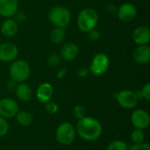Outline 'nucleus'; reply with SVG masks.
<instances>
[{
    "label": "nucleus",
    "instance_id": "nucleus-1",
    "mask_svg": "<svg viewBox=\"0 0 150 150\" xmlns=\"http://www.w3.org/2000/svg\"><path fill=\"white\" fill-rule=\"evenodd\" d=\"M76 132L83 140L94 142L101 137L103 127L98 120L86 116L81 120H78Z\"/></svg>",
    "mask_w": 150,
    "mask_h": 150
},
{
    "label": "nucleus",
    "instance_id": "nucleus-2",
    "mask_svg": "<svg viewBox=\"0 0 150 150\" xmlns=\"http://www.w3.org/2000/svg\"><path fill=\"white\" fill-rule=\"evenodd\" d=\"M98 21V14L92 8H85L80 11L77 17V26L83 33H88L94 29Z\"/></svg>",
    "mask_w": 150,
    "mask_h": 150
},
{
    "label": "nucleus",
    "instance_id": "nucleus-3",
    "mask_svg": "<svg viewBox=\"0 0 150 150\" xmlns=\"http://www.w3.org/2000/svg\"><path fill=\"white\" fill-rule=\"evenodd\" d=\"M48 18L55 27L66 29L71 20V14L68 8L62 5L53 7L48 12Z\"/></svg>",
    "mask_w": 150,
    "mask_h": 150
},
{
    "label": "nucleus",
    "instance_id": "nucleus-4",
    "mask_svg": "<svg viewBox=\"0 0 150 150\" xmlns=\"http://www.w3.org/2000/svg\"><path fill=\"white\" fill-rule=\"evenodd\" d=\"M30 66L24 60L13 61L9 69V75L11 79L17 83H24L30 76Z\"/></svg>",
    "mask_w": 150,
    "mask_h": 150
},
{
    "label": "nucleus",
    "instance_id": "nucleus-5",
    "mask_svg": "<svg viewBox=\"0 0 150 150\" xmlns=\"http://www.w3.org/2000/svg\"><path fill=\"white\" fill-rule=\"evenodd\" d=\"M76 134V132L74 126L69 122H63L57 127L55 138L60 144L68 146L75 141Z\"/></svg>",
    "mask_w": 150,
    "mask_h": 150
},
{
    "label": "nucleus",
    "instance_id": "nucleus-6",
    "mask_svg": "<svg viewBox=\"0 0 150 150\" xmlns=\"http://www.w3.org/2000/svg\"><path fill=\"white\" fill-rule=\"evenodd\" d=\"M110 66V59L106 54L98 53L96 54L90 64L89 72H91L93 76H99L104 75L109 69Z\"/></svg>",
    "mask_w": 150,
    "mask_h": 150
},
{
    "label": "nucleus",
    "instance_id": "nucleus-7",
    "mask_svg": "<svg viewBox=\"0 0 150 150\" xmlns=\"http://www.w3.org/2000/svg\"><path fill=\"white\" fill-rule=\"evenodd\" d=\"M117 101L120 107L126 110H131L136 107L139 102V95L133 91L123 90L117 94Z\"/></svg>",
    "mask_w": 150,
    "mask_h": 150
},
{
    "label": "nucleus",
    "instance_id": "nucleus-8",
    "mask_svg": "<svg viewBox=\"0 0 150 150\" xmlns=\"http://www.w3.org/2000/svg\"><path fill=\"white\" fill-rule=\"evenodd\" d=\"M18 112V103L9 98L0 99V116L4 119H11L16 116Z\"/></svg>",
    "mask_w": 150,
    "mask_h": 150
},
{
    "label": "nucleus",
    "instance_id": "nucleus-9",
    "mask_svg": "<svg viewBox=\"0 0 150 150\" xmlns=\"http://www.w3.org/2000/svg\"><path fill=\"white\" fill-rule=\"evenodd\" d=\"M117 15L120 21L128 23L133 21L137 16L136 6L131 3L122 4L117 10Z\"/></svg>",
    "mask_w": 150,
    "mask_h": 150
},
{
    "label": "nucleus",
    "instance_id": "nucleus-10",
    "mask_svg": "<svg viewBox=\"0 0 150 150\" xmlns=\"http://www.w3.org/2000/svg\"><path fill=\"white\" fill-rule=\"evenodd\" d=\"M18 54V47L11 42L0 44V62H13Z\"/></svg>",
    "mask_w": 150,
    "mask_h": 150
},
{
    "label": "nucleus",
    "instance_id": "nucleus-11",
    "mask_svg": "<svg viewBox=\"0 0 150 150\" xmlns=\"http://www.w3.org/2000/svg\"><path fill=\"white\" fill-rule=\"evenodd\" d=\"M131 121L133 126L137 129L144 130L149 127L150 124L149 114L142 109L134 111L131 115Z\"/></svg>",
    "mask_w": 150,
    "mask_h": 150
},
{
    "label": "nucleus",
    "instance_id": "nucleus-12",
    "mask_svg": "<svg viewBox=\"0 0 150 150\" xmlns=\"http://www.w3.org/2000/svg\"><path fill=\"white\" fill-rule=\"evenodd\" d=\"M133 40L138 46L148 45L150 40V30L146 25H141L135 28L132 34Z\"/></svg>",
    "mask_w": 150,
    "mask_h": 150
},
{
    "label": "nucleus",
    "instance_id": "nucleus-13",
    "mask_svg": "<svg viewBox=\"0 0 150 150\" xmlns=\"http://www.w3.org/2000/svg\"><path fill=\"white\" fill-rule=\"evenodd\" d=\"M133 58L138 64L144 65L150 61V47L148 45H140L134 48Z\"/></svg>",
    "mask_w": 150,
    "mask_h": 150
},
{
    "label": "nucleus",
    "instance_id": "nucleus-14",
    "mask_svg": "<svg viewBox=\"0 0 150 150\" xmlns=\"http://www.w3.org/2000/svg\"><path fill=\"white\" fill-rule=\"evenodd\" d=\"M18 11V0H0V15L4 18H11Z\"/></svg>",
    "mask_w": 150,
    "mask_h": 150
},
{
    "label": "nucleus",
    "instance_id": "nucleus-15",
    "mask_svg": "<svg viewBox=\"0 0 150 150\" xmlns=\"http://www.w3.org/2000/svg\"><path fill=\"white\" fill-rule=\"evenodd\" d=\"M53 94L54 88L49 83H41L36 91V98L42 104H46L47 102L50 101L53 97Z\"/></svg>",
    "mask_w": 150,
    "mask_h": 150
},
{
    "label": "nucleus",
    "instance_id": "nucleus-16",
    "mask_svg": "<svg viewBox=\"0 0 150 150\" xmlns=\"http://www.w3.org/2000/svg\"><path fill=\"white\" fill-rule=\"evenodd\" d=\"M79 54V48L74 42H67L63 45L61 50V57L65 61L75 60Z\"/></svg>",
    "mask_w": 150,
    "mask_h": 150
},
{
    "label": "nucleus",
    "instance_id": "nucleus-17",
    "mask_svg": "<svg viewBox=\"0 0 150 150\" xmlns=\"http://www.w3.org/2000/svg\"><path fill=\"white\" fill-rule=\"evenodd\" d=\"M18 30V24L11 18H7L1 25V33L9 38L16 35Z\"/></svg>",
    "mask_w": 150,
    "mask_h": 150
},
{
    "label": "nucleus",
    "instance_id": "nucleus-18",
    "mask_svg": "<svg viewBox=\"0 0 150 150\" xmlns=\"http://www.w3.org/2000/svg\"><path fill=\"white\" fill-rule=\"evenodd\" d=\"M15 93L17 98L22 102H28L33 98V90L28 84L25 83H20L17 85Z\"/></svg>",
    "mask_w": 150,
    "mask_h": 150
},
{
    "label": "nucleus",
    "instance_id": "nucleus-19",
    "mask_svg": "<svg viewBox=\"0 0 150 150\" xmlns=\"http://www.w3.org/2000/svg\"><path fill=\"white\" fill-rule=\"evenodd\" d=\"M66 33L65 29L61 27H54L49 33V38L51 41L54 44H61L65 40Z\"/></svg>",
    "mask_w": 150,
    "mask_h": 150
},
{
    "label": "nucleus",
    "instance_id": "nucleus-20",
    "mask_svg": "<svg viewBox=\"0 0 150 150\" xmlns=\"http://www.w3.org/2000/svg\"><path fill=\"white\" fill-rule=\"evenodd\" d=\"M15 117H16V120L18 121V123L20 126H23V127L31 126L32 123H33V115L30 112H25V111L18 112V113L16 114Z\"/></svg>",
    "mask_w": 150,
    "mask_h": 150
},
{
    "label": "nucleus",
    "instance_id": "nucleus-21",
    "mask_svg": "<svg viewBox=\"0 0 150 150\" xmlns=\"http://www.w3.org/2000/svg\"><path fill=\"white\" fill-rule=\"evenodd\" d=\"M131 141L133 142L134 144H141L143 143L145 141V133L142 129H137L135 128L130 135Z\"/></svg>",
    "mask_w": 150,
    "mask_h": 150
},
{
    "label": "nucleus",
    "instance_id": "nucleus-22",
    "mask_svg": "<svg viewBox=\"0 0 150 150\" xmlns=\"http://www.w3.org/2000/svg\"><path fill=\"white\" fill-rule=\"evenodd\" d=\"M106 150H128V146L125 142L122 141H113L108 146Z\"/></svg>",
    "mask_w": 150,
    "mask_h": 150
},
{
    "label": "nucleus",
    "instance_id": "nucleus-23",
    "mask_svg": "<svg viewBox=\"0 0 150 150\" xmlns=\"http://www.w3.org/2000/svg\"><path fill=\"white\" fill-rule=\"evenodd\" d=\"M73 115L76 119L77 120H81L84 117L87 116V110L83 105H76L73 109Z\"/></svg>",
    "mask_w": 150,
    "mask_h": 150
},
{
    "label": "nucleus",
    "instance_id": "nucleus-24",
    "mask_svg": "<svg viewBox=\"0 0 150 150\" xmlns=\"http://www.w3.org/2000/svg\"><path fill=\"white\" fill-rule=\"evenodd\" d=\"M62 57L59 54H52L47 58V64L50 67H57L62 63Z\"/></svg>",
    "mask_w": 150,
    "mask_h": 150
},
{
    "label": "nucleus",
    "instance_id": "nucleus-25",
    "mask_svg": "<svg viewBox=\"0 0 150 150\" xmlns=\"http://www.w3.org/2000/svg\"><path fill=\"white\" fill-rule=\"evenodd\" d=\"M9 129H10V126L6 119L0 116V137L6 135L7 133L9 132Z\"/></svg>",
    "mask_w": 150,
    "mask_h": 150
},
{
    "label": "nucleus",
    "instance_id": "nucleus-26",
    "mask_svg": "<svg viewBox=\"0 0 150 150\" xmlns=\"http://www.w3.org/2000/svg\"><path fill=\"white\" fill-rule=\"evenodd\" d=\"M45 105H46V111L50 114H55L59 111V106L57 105V104L52 102L51 100L47 102Z\"/></svg>",
    "mask_w": 150,
    "mask_h": 150
},
{
    "label": "nucleus",
    "instance_id": "nucleus-27",
    "mask_svg": "<svg viewBox=\"0 0 150 150\" xmlns=\"http://www.w3.org/2000/svg\"><path fill=\"white\" fill-rule=\"evenodd\" d=\"M141 97L143 98L144 99H146L147 101H149L150 100V83H147L142 89L141 92Z\"/></svg>",
    "mask_w": 150,
    "mask_h": 150
},
{
    "label": "nucleus",
    "instance_id": "nucleus-28",
    "mask_svg": "<svg viewBox=\"0 0 150 150\" xmlns=\"http://www.w3.org/2000/svg\"><path fill=\"white\" fill-rule=\"evenodd\" d=\"M87 33H88V38H89V40H91V41H97V40H98L100 39V37H101V34H100L99 31L97 30V29H95V28L92 29V30H91V31H89Z\"/></svg>",
    "mask_w": 150,
    "mask_h": 150
},
{
    "label": "nucleus",
    "instance_id": "nucleus-29",
    "mask_svg": "<svg viewBox=\"0 0 150 150\" xmlns=\"http://www.w3.org/2000/svg\"><path fill=\"white\" fill-rule=\"evenodd\" d=\"M13 17H14V20L18 23V24H21V23H24V22H25L26 21V15H25V13H24V12H22V11H17L14 15H13Z\"/></svg>",
    "mask_w": 150,
    "mask_h": 150
},
{
    "label": "nucleus",
    "instance_id": "nucleus-30",
    "mask_svg": "<svg viewBox=\"0 0 150 150\" xmlns=\"http://www.w3.org/2000/svg\"><path fill=\"white\" fill-rule=\"evenodd\" d=\"M128 150H150V145L145 142L141 144H134L131 148H128Z\"/></svg>",
    "mask_w": 150,
    "mask_h": 150
},
{
    "label": "nucleus",
    "instance_id": "nucleus-31",
    "mask_svg": "<svg viewBox=\"0 0 150 150\" xmlns=\"http://www.w3.org/2000/svg\"><path fill=\"white\" fill-rule=\"evenodd\" d=\"M117 10H118V7L114 4H108L105 5V11H106V13H108L110 15L116 13Z\"/></svg>",
    "mask_w": 150,
    "mask_h": 150
},
{
    "label": "nucleus",
    "instance_id": "nucleus-32",
    "mask_svg": "<svg viewBox=\"0 0 150 150\" xmlns=\"http://www.w3.org/2000/svg\"><path fill=\"white\" fill-rule=\"evenodd\" d=\"M16 87H17V83L13 81L12 79L9 80L6 83V88L8 91H15Z\"/></svg>",
    "mask_w": 150,
    "mask_h": 150
},
{
    "label": "nucleus",
    "instance_id": "nucleus-33",
    "mask_svg": "<svg viewBox=\"0 0 150 150\" xmlns=\"http://www.w3.org/2000/svg\"><path fill=\"white\" fill-rule=\"evenodd\" d=\"M89 73V69H85V68H83V69H80L77 70V76L79 77H85Z\"/></svg>",
    "mask_w": 150,
    "mask_h": 150
},
{
    "label": "nucleus",
    "instance_id": "nucleus-34",
    "mask_svg": "<svg viewBox=\"0 0 150 150\" xmlns=\"http://www.w3.org/2000/svg\"><path fill=\"white\" fill-rule=\"evenodd\" d=\"M66 74H67V69H60V70L57 72L56 77H57L58 79H62V78H63V77L66 76Z\"/></svg>",
    "mask_w": 150,
    "mask_h": 150
}]
</instances>
